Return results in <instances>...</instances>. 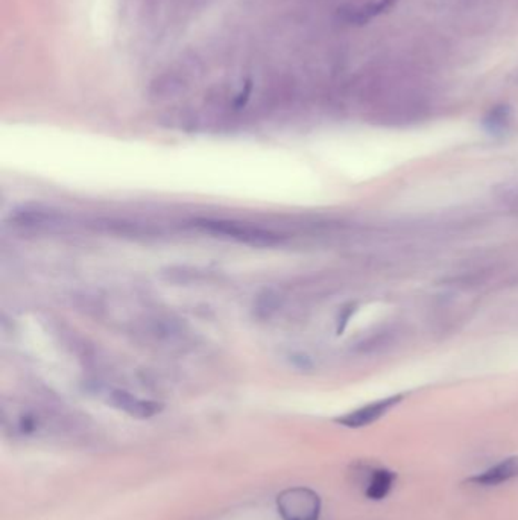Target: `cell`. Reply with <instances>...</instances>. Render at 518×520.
<instances>
[{"label":"cell","mask_w":518,"mask_h":520,"mask_svg":"<svg viewBox=\"0 0 518 520\" xmlns=\"http://www.w3.org/2000/svg\"><path fill=\"white\" fill-rule=\"evenodd\" d=\"M251 95V83L245 84V88H243L242 92L239 93V97H236V101H234V107L236 108H240V107L245 106L248 101V97Z\"/></svg>","instance_id":"cell-12"},{"label":"cell","mask_w":518,"mask_h":520,"mask_svg":"<svg viewBox=\"0 0 518 520\" xmlns=\"http://www.w3.org/2000/svg\"><path fill=\"white\" fill-rule=\"evenodd\" d=\"M11 221L15 222V226L24 227V229L42 230V229L65 226L67 218L52 209L31 204V206L15 209V212L11 213Z\"/></svg>","instance_id":"cell-4"},{"label":"cell","mask_w":518,"mask_h":520,"mask_svg":"<svg viewBox=\"0 0 518 520\" xmlns=\"http://www.w3.org/2000/svg\"><path fill=\"white\" fill-rule=\"evenodd\" d=\"M288 362H289L290 367H294L295 370H300V372H310L315 367L312 358L306 355V353H301V352L289 353L288 355Z\"/></svg>","instance_id":"cell-11"},{"label":"cell","mask_w":518,"mask_h":520,"mask_svg":"<svg viewBox=\"0 0 518 520\" xmlns=\"http://www.w3.org/2000/svg\"><path fill=\"white\" fill-rule=\"evenodd\" d=\"M395 483H397V472L388 467H374L368 470L363 492L370 501L381 502L390 496Z\"/></svg>","instance_id":"cell-7"},{"label":"cell","mask_w":518,"mask_h":520,"mask_svg":"<svg viewBox=\"0 0 518 520\" xmlns=\"http://www.w3.org/2000/svg\"><path fill=\"white\" fill-rule=\"evenodd\" d=\"M108 403L134 419H151L163 410V405L158 402L145 401L124 390H113L108 394Z\"/></svg>","instance_id":"cell-6"},{"label":"cell","mask_w":518,"mask_h":520,"mask_svg":"<svg viewBox=\"0 0 518 520\" xmlns=\"http://www.w3.org/2000/svg\"><path fill=\"white\" fill-rule=\"evenodd\" d=\"M195 226L208 235L238 240L240 244L251 245V247H259V249L276 247L280 242V238L276 233L260 229V227L248 226L242 222L199 219Z\"/></svg>","instance_id":"cell-1"},{"label":"cell","mask_w":518,"mask_h":520,"mask_svg":"<svg viewBox=\"0 0 518 520\" xmlns=\"http://www.w3.org/2000/svg\"><path fill=\"white\" fill-rule=\"evenodd\" d=\"M280 306L281 295L276 291L267 290L263 291L262 294L259 295L254 301V312H256L257 318L268 320L280 309Z\"/></svg>","instance_id":"cell-8"},{"label":"cell","mask_w":518,"mask_h":520,"mask_svg":"<svg viewBox=\"0 0 518 520\" xmlns=\"http://www.w3.org/2000/svg\"><path fill=\"white\" fill-rule=\"evenodd\" d=\"M513 479H518V455L499 461L481 474H472L465 483L472 484L474 487L491 488L511 483Z\"/></svg>","instance_id":"cell-5"},{"label":"cell","mask_w":518,"mask_h":520,"mask_svg":"<svg viewBox=\"0 0 518 520\" xmlns=\"http://www.w3.org/2000/svg\"><path fill=\"white\" fill-rule=\"evenodd\" d=\"M397 0H377V2H372V4H368V5L362 6V13L367 20L376 17V15H383L386 11H390L392 6L395 5Z\"/></svg>","instance_id":"cell-10"},{"label":"cell","mask_w":518,"mask_h":520,"mask_svg":"<svg viewBox=\"0 0 518 520\" xmlns=\"http://www.w3.org/2000/svg\"><path fill=\"white\" fill-rule=\"evenodd\" d=\"M321 508V497L312 488H286L277 496V510L283 520H320Z\"/></svg>","instance_id":"cell-2"},{"label":"cell","mask_w":518,"mask_h":520,"mask_svg":"<svg viewBox=\"0 0 518 520\" xmlns=\"http://www.w3.org/2000/svg\"><path fill=\"white\" fill-rule=\"evenodd\" d=\"M403 394L385 397L381 401L372 402L368 405L361 406L358 410L351 411L349 414L340 415L336 419V423L349 429H362L376 423L381 417H385L392 408L403 402Z\"/></svg>","instance_id":"cell-3"},{"label":"cell","mask_w":518,"mask_h":520,"mask_svg":"<svg viewBox=\"0 0 518 520\" xmlns=\"http://www.w3.org/2000/svg\"><path fill=\"white\" fill-rule=\"evenodd\" d=\"M511 111L508 106H495L483 119V127H485L491 134L503 133L509 124Z\"/></svg>","instance_id":"cell-9"}]
</instances>
